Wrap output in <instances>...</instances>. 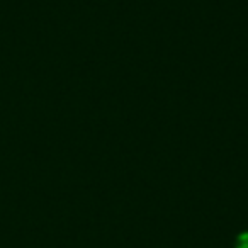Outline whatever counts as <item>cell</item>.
<instances>
[{"mask_svg": "<svg viewBox=\"0 0 248 248\" xmlns=\"http://www.w3.org/2000/svg\"><path fill=\"white\" fill-rule=\"evenodd\" d=\"M236 248H248V233H241L236 240Z\"/></svg>", "mask_w": 248, "mask_h": 248, "instance_id": "6da1fadb", "label": "cell"}]
</instances>
